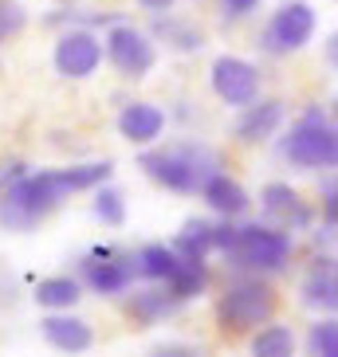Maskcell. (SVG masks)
<instances>
[{"mask_svg": "<svg viewBox=\"0 0 338 357\" xmlns=\"http://www.w3.org/2000/svg\"><path fill=\"white\" fill-rule=\"evenodd\" d=\"M209 83L216 91V98L228 106H248L252 98H260V71L240 55H221L209 71Z\"/></svg>", "mask_w": 338, "mask_h": 357, "instance_id": "obj_10", "label": "cell"}, {"mask_svg": "<svg viewBox=\"0 0 338 357\" xmlns=\"http://www.w3.org/2000/svg\"><path fill=\"white\" fill-rule=\"evenodd\" d=\"M181 259H193V263H205V255L212 252V224L209 220H185L181 231L173 236L169 243Z\"/></svg>", "mask_w": 338, "mask_h": 357, "instance_id": "obj_20", "label": "cell"}, {"mask_svg": "<svg viewBox=\"0 0 338 357\" xmlns=\"http://www.w3.org/2000/svg\"><path fill=\"white\" fill-rule=\"evenodd\" d=\"M284 118H287V110L279 98H252L248 106H240V114L233 122V134L240 142H248V146H256V142H267L275 130L284 126Z\"/></svg>", "mask_w": 338, "mask_h": 357, "instance_id": "obj_11", "label": "cell"}, {"mask_svg": "<svg viewBox=\"0 0 338 357\" xmlns=\"http://www.w3.org/2000/svg\"><path fill=\"white\" fill-rule=\"evenodd\" d=\"M79 283H87L95 294H126L130 283L138 279L134 255L118 252V248H95L91 255L79 259Z\"/></svg>", "mask_w": 338, "mask_h": 357, "instance_id": "obj_8", "label": "cell"}, {"mask_svg": "<svg viewBox=\"0 0 338 357\" xmlns=\"http://www.w3.org/2000/svg\"><path fill=\"white\" fill-rule=\"evenodd\" d=\"M299 342L291 326H264L252 337V357H295Z\"/></svg>", "mask_w": 338, "mask_h": 357, "instance_id": "obj_22", "label": "cell"}, {"mask_svg": "<svg viewBox=\"0 0 338 357\" xmlns=\"http://www.w3.org/2000/svg\"><path fill=\"white\" fill-rule=\"evenodd\" d=\"M24 20H28V12H24L20 0H0V43H8L12 36L20 32Z\"/></svg>", "mask_w": 338, "mask_h": 357, "instance_id": "obj_26", "label": "cell"}, {"mask_svg": "<svg viewBox=\"0 0 338 357\" xmlns=\"http://www.w3.org/2000/svg\"><path fill=\"white\" fill-rule=\"evenodd\" d=\"M149 357H209L201 346H189V342H166V346H154Z\"/></svg>", "mask_w": 338, "mask_h": 357, "instance_id": "obj_27", "label": "cell"}, {"mask_svg": "<svg viewBox=\"0 0 338 357\" xmlns=\"http://www.w3.org/2000/svg\"><path fill=\"white\" fill-rule=\"evenodd\" d=\"M272 314H275V291L260 279V275L236 279V283L221 294V303H216V322H221L224 334L260 330Z\"/></svg>", "mask_w": 338, "mask_h": 357, "instance_id": "obj_5", "label": "cell"}, {"mask_svg": "<svg viewBox=\"0 0 338 357\" xmlns=\"http://www.w3.org/2000/svg\"><path fill=\"white\" fill-rule=\"evenodd\" d=\"M185 303H177L166 287H146V291H134L126 298V314L134 318L138 326H158L166 322L169 314H177Z\"/></svg>", "mask_w": 338, "mask_h": 357, "instance_id": "obj_17", "label": "cell"}, {"mask_svg": "<svg viewBox=\"0 0 338 357\" xmlns=\"http://www.w3.org/2000/svg\"><path fill=\"white\" fill-rule=\"evenodd\" d=\"M303 306H311V310H323V314H335L338 306V275H335V259H315V267L307 271L303 279Z\"/></svg>", "mask_w": 338, "mask_h": 357, "instance_id": "obj_16", "label": "cell"}, {"mask_svg": "<svg viewBox=\"0 0 338 357\" xmlns=\"http://www.w3.org/2000/svg\"><path fill=\"white\" fill-rule=\"evenodd\" d=\"M295 255V236L275 224H236L224 259L244 275H279Z\"/></svg>", "mask_w": 338, "mask_h": 357, "instance_id": "obj_3", "label": "cell"}, {"mask_svg": "<svg viewBox=\"0 0 338 357\" xmlns=\"http://www.w3.org/2000/svg\"><path fill=\"white\" fill-rule=\"evenodd\" d=\"M36 303L43 310H71L79 298H83V283L75 275H52V279H40L36 283Z\"/></svg>", "mask_w": 338, "mask_h": 357, "instance_id": "obj_18", "label": "cell"}, {"mask_svg": "<svg viewBox=\"0 0 338 357\" xmlns=\"http://www.w3.org/2000/svg\"><path fill=\"white\" fill-rule=\"evenodd\" d=\"M221 8L228 20H244V16H252L260 8V0H221Z\"/></svg>", "mask_w": 338, "mask_h": 357, "instance_id": "obj_28", "label": "cell"}, {"mask_svg": "<svg viewBox=\"0 0 338 357\" xmlns=\"http://www.w3.org/2000/svg\"><path fill=\"white\" fill-rule=\"evenodd\" d=\"M161 130H166V110L154 102H130L122 106V114H118V134L134 142V146H149V142H158Z\"/></svg>", "mask_w": 338, "mask_h": 357, "instance_id": "obj_14", "label": "cell"}, {"mask_svg": "<svg viewBox=\"0 0 338 357\" xmlns=\"http://www.w3.org/2000/svg\"><path fill=\"white\" fill-rule=\"evenodd\" d=\"M138 169L149 181H158L161 189L189 197V192H201V185L221 169V158L205 142H177V146H161V149L142 153Z\"/></svg>", "mask_w": 338, "mask_h": 357, "instance_id": "obj_2", "label": "cell"}, {"mask_svg": "<svg viewBox=\"0 0 338 357\" xmlns=\"http://www.w3.org/2000/svg\"><path fill=\"white\" fill-rule=\"evenodd\" d=\"M55 71L64 79H91L103 63V40L91 28H71L55 40Z\"/></svg>", "mask_w": 338, "mask_h": 357, "instance_id": "obj_9", "label": "cell"}, {"mask_svg": "<svg viewBox=\"0 0 338 357\" xmlns=\"http://www.w3.org/2000/svg\"><path fill=\"white\" fill-rule=\"evenodd\" d=\"M40 334L43 342L59 354H87V349L95 346V330L83 322V318H75L71 310H52V314L40 322Z\"/></svg>", "mask_w": 338, "mask_h": 357, "instance_id": "obj_13", "label": "cell"}, {"mask_svg": "<svg viewBox=\"0 0 338 357\" xmlns=\"http://www.w3.org/2000/svg\"><path fill=\"white\" fill-rule=\"evenodd\" d=\"M103 55L110 59V67H115L122 79H146L149 71H154V63H158V47H154V40H149L142 28H134V24H110V32L103 36Z\"/></svg>", "mask_w": 338, "mask_h": 357, "instance_id": "obj_6", "label": "cell"}, {"mask_svg": "<svg viewBox=\"0 0 338 357\" xmlns=\"http://www.w3.org/2000/svg\"><path fill=\"white\" fill-rule=\"evenodd\" d=\"M307 357H338V322L335 318H318L307 330Z\"/></svg>", "mask_w": 338, "mask_h": 357, "instance_id": "obj_25", "label": "cell"}, {"mask_svg": "<svg viewBox=\"0 0 338 357\" xmlns=\"http://www.w3.org/2000/svg\"><path fill=\"white\" fill-rule=\"evenodd\" d=\"M154 32L161 36V40L173 47V52H201V43H205V36L193 28V24H185V20H173L169 12H161L158 20H154Z\"/></svg>", "mask_w": 338, "mask_h": 357, "instance_id": "obj_23", "label": "cell"}, {"mask_svg": "<svg viewBox=\"0 0 338 357\" xmlns=\"http://www.w3.org/2000/svg\"><path fill=\"white\" fill-rule=\"evenodd\" d=\"M110 181V161L91 165H67V169H36L24 173L0 192V228L8 231H32L43 216H52L71 192H87Z\"/></svg>", "mask_w": 338, "mask_h": 357, "instance_id": "obj_1", "label": "cell"}, {"mask_svg": "<svg viewBox=\"0 0 338 357\" xmlns=\"http://www.w3.org/2000/svg\"><path fill=\"white\" fill-rule=\"evenodd\" d=\"M323 208H327V228L335 231V212H338V189H335V181H327V189H323Z\"/></svg>", "mask_w": 338, "mask_h": 357, "instance_id": "obj_29", "label": "cell"}, {"mask_svg": "<svg viewBox=\"0 0 338 357\" xmlns=\"http://www.w3.org/2000/svg\"><path fill=\"white\" fill-rule=\"evenodd\" d=\"M24 173H28V165H24V161H8V165H0V192L8 189L16 177H24Z\"/></svg>", "mask_w": 338, "mask_h": 357, "instance_id": "obj_30", "label": "cell"}, {"mask_svg": "<svg viewBox=\"0 0 338 357\" xmlns=\"http://www.w3.org/2000/svg\"><path fill=\"white\" fill-rule=\"evenodd\" d=\"M284 161H291L295 169H335L338 161V130L335 118L323 106H307L303 114L291 122V130L279 142Z\"/></svg>", "mask_w": 338, "mask_h": 357, "instance_id": "obj_4", "label": "cell"}, {"mask_svg": "<svg viewBox=\"0 0 338 357\" xmlns=\"http://www.w3.org/2000/svg\"><path fill=\"white\" fill-rule=\"evenodd\" d=\"M315 8L311 4H303V0H291V4H284L279 12H272V20H267L264 36H260V47H264L267 55H291L299 52V47H307L311 43V36H315Z\"/></svg>", "mask_w": 338, "mask_h": 357, "instance_id": "obj_7", "label": "cell"}, {"mask_svg": "<svg viewBox=\"0 0 338 357\" xmlns=\"http://www.w3.org/2000/svg\"><path fill=\"white\" fill-rule=\"evenodd\" d=\"M161 287H166L177 303H189V298H197V294L209 287V267H205V263H193V259H181V267L169 275Z\"/></svg>", "mask_w": 338, "mask_h": 357, "instance_id": "obj_21", "label": "cell"}, {"mask_svg": "<svg viewBox=\"0 0 338 357\" xmlns=\"http://www.w3.org/2000/svg\"><path fill=\"white\" fill-rule=\"evenodd\" d=\"M201 197L205 204H209L212 212H221L224 220H236V216H244L248 212V204H252V197H248V189H244L236 177H228V173H212L209 181L201 185Z\"/></svg>", "mask_w": 338, "mask_h": 357, "instance_id": "obj_15", "label": "cell"}, {"mask_svg": "<svg viewBox=\"0 0 338 357\" xmlns=\"http://www.w3.org/2000/svg\"><path fill=\"white\" fill-rule=\"evenodd\" d=\"M134 267H138L142 279H149V283H166L169 275L181 267V255L173 252V248H166V243H146V248L134 255Z\"/></svg>", "mask_w": 338, "mask_h": 357, "instance_id": "obj_19", "label": "cell"}, {"mask_svg": "<svg viewBox=\"0 0 338 357\" xmlns=\"http://www.w3.org/2000/svg\"><path fill=\"white\" fill-rule=\"evenodd\" d=\"M138 4H142L146 12H154V16H161V12L173 8V0H138Z\"/></svg>", "mask_w": 338, "mask_h": 357, "instance_id": "obj_31", "label": "cell"}, {"mask_svg": "<svg viewBox=\"0 0 338 357\" xmlns=\"http://www.w3.org/2000/svg\"><path fill=\"white\" fill-rule=\"evenodd\" d=\"M95 216L106 224V228H122L126 224V197H122V189H115V185H95Z\"/></svg>", "mask_w": 338, "mask_h": 357, "instance_id": "obj_24", "label": "cell"}, {"mask_svg": "<svg viewBox=\"0 0 338 357\" xmlns=\"http://www.w3.org/2000/svg\"><path fill=\"white\" fill-rule=\"evenodd\" d=\"M260 204H264L267 220H272L275 228H284V231H299V228H307V224H311V208H307V200L299 197L291 185H284V181L264 185Z\"/></svg>", "mask_w": 338, "mask_h": 357, "instance_id": "obj_12", "label": "cell"}]
</instances>
